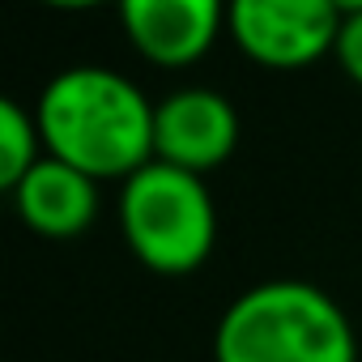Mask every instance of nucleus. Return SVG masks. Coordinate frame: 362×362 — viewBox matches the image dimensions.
<instances>
[{
	"mask_svg": "<svg viewBox=\"0 0 362 362\" xmlns=\"http://www.w3.org/2000/svg\"><path fill=\"white\" fill-rule=\"evenodd\" d=\"M239 111L222 90L184 86L153 103V162L209 175L239 149Z\"/></svg>",
	"mask_w": 362,
	"mask_h": 362,
	"instance_id": "obj_5",
	"label": "nucleus"
},
{
	"mask_svg": "<svg viewBox=\"0 0 362 362\" xmlns=\"http://www.w3.org/2000/svg\"><path fill=\"white\" fill-rule=\"evenodd\" d=\"M337 64L341 73L362 86V5H341V35H337Z\"/></svg>",
	"mask_w": 362,
	"mask_h": 362,
	"instance_id": "obj_9",
	"label": "nucleus"
},
{
	"mask_svg": "<svg viewBox=\"0 0 362 362\" xmlns=\"http://www.w3.org/2000/svg\"><path fill=\"white\" fill-rule=\"evenodd\" d=\"M13 209L43 239H77L98 218V179L47 153L13 188Z\"/></svg>",
	"mask_w": 362,
	"mask_h": 362,
	"instance_id": "obj_7",
	"label": "nucleus"
},
{
	"mask_svg": "<svg viewBox=\"0 0 362 362\" xmlns=\"http://www.w3.org/2000/svg\"><path fill=\"white\" fill-rule=\"evenodd\" d=\"M119 26L128 47L158 69H188L226 35V5L218 0H124Z\"/></svg>",
	"mask_w": 362,
	"mask_h": 362,
	"instance_id": "obj_6",
	"label": "nucleus"
},
{
	"mask_svg": "<svg viewBox=\"0 0 362 362\" xmlns=\"http://www.w3.org/2000/svg\"><path fill=\"white\" fill-rule=\"evenodd\" d=\"M43 158L47 149L35 111H26L18 98H0V188L13 192Z\"/></svg>",
	"mask_w": 362,
	"mask_h": 362,
	"instance_id": "obj_8",
	"label": "nucleus"
},
{
	"mask_svg": "<svg viewBox=\"0 0 362 362\" xmlns=\"http://www.w3.org/2000/svg\"><path fill=\"white\" fill-rule=\"evenodd\" d=\"M214 362H358L345 307L303 277H273L226 303Z\"/></svg>",
	"mask_w": 362,
	"mask_h": 362,
	"instance_id": "obj_2",
	"label": "nucleus"
},
{
	"mask_svg": "<svg viewBox=\"0 0 362 362\" xmlns=\"http://www.w3.org/2000/svg\"><path fill=\"white\" fill-rule=\"evenodd\" d=\"M226 35L252 64L294 73L337 52L341 5L332 0H239V5H226Z\"/></svg>",
	"mask_w": 362,
	"mask_h": 362,
	"instance_id": "obj_4",
	"label": "nucleus"
},
{
	"mask_svg": "<svg viewBox=\"0 0 362 362\" xmlns=\"http://www.w3.org/2000/svg\"><path fill=\"white\" fill-rule=\"evenodd\" d=\"M35 119L43 149L98 184H124L153 162V103L119 69L73 64L56 73L35 103Z\"/></svg>",
	"mask_w": 362,
	"mask_h": 362,
	"instance_id": "obj_1",
	"label": "nucleus"
},
{
	"mask_svg": "<svg viewBox=\"0 0 362 362\" xmlns=\"http://www.w3.org/2000/svg\"><path fill=\"white\" fill-rule=\"evenodd\" d=\"M115 218L124 247L158 277L197 273L218 243V205L205 175L166 162H149L124 179Z\"/></svg>",
	"mask_w": 362,
	"mask_h": 362,
	"instance_id": "obj_3",
	"label": "nucleus"
}]
</instances>
